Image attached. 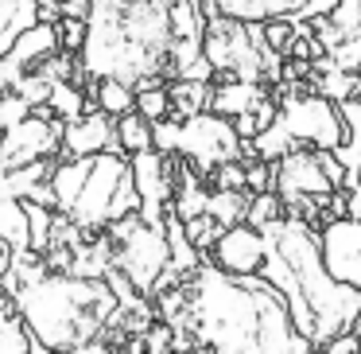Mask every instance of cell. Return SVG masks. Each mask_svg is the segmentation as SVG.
Returning a JSON list of instances; mask_svg holds the SVG:
<instances>
[{"label": "cell", "instance_id": "obj_1", "mask_svg": "<svg viewBox=\"0 0 361 354\" xmlns=\"http://www.w3.org/2000/svg\"><path fill=\"white\" fill-rule=\"evenodd\" d=\"M206 0H90L78 63L86 78H117L133 90L156 82H214L202 55Z\"/></svg>", "mask_w": 361, "mask_h": 354}, {"label": "cell", "instance_id": "obj_2", "mask_svg": "<svg viewBox=\"0 0 361 354\" xmlns=\"http://www.w3.org/2000/svg\"><path fill=\"white\" fill-rule=\"evenodd\" d=\"M190 319L214 354H311L283 296L264 276H229L218 265L190 276Z\"/></svg>", "mask_w": 361, "mask_h": 354}, {"label": "cell", "instance_id": "obj_3", "mask_svg": "<svg viewBox=\"0 0 361 354\" xmlns=\"http://www.w3.org/2000/svg\"><path fill=\"white\" fill-rule=\"evenodd\" d=\"M264 281L283 296L291 323L311 346H326L334 335L353 331L361 312V292L334 281L322 261L319 234L303 218H276L264 226Z\"/></svg>", "mask_w": 361, "mask_h": 354}, {"label": "cell", "instance_id": "obj_4", "mask_svg": "<svg viewBox=\"0 0 361 354\" xmlns=\"http://www.w3.org/2000/svg\"><path fill=\"white\" fill-rule=\"evenodd\" d=\"M117 312L121 300L113 296L105 276L43 273L16 292V315L24 319L27 335L51 354H66L102 338Z\"/></svg>", "mask_w": 361, "mask_h": 354}, {"label": "cell", "instance_id": "obj_5", "mask_svg": "<svg viewBox=\"0 0 361 354\" xmlns=\"http://www.w3.org/2000/svg\"><path fill=\"white\" fill-rule=\"evenodd\" d=\"M345 141V121L338 102L326 94H288L276 105V117L264 133L252 136L260 160H280L291 148H326L334 152Z\"/></svg>", "mask_w": 361, "mask_h": 354}, {"label": "cell", "instance_id": "obj_6", "mask_svg": "<svg viewBox=\"0 0 361 354\" xmlns=\"http://www.w3.org/2000/svg\"><path fill=\"white\" fill-rule=\"evenodd\" d=\"M125 214H140L133 164H128L125 152H97V156H90L86 183H82V191L66 218L82 234H94V230H105L109 222L125 218Z\"/></svg>", "mask_w": 361, "mask_h": 354}, {"label": "cell", "instance_id": "obj_7", "mask_svg": "<svg viewBox=\"0 0 361 354\" xmlns=\"http://www.w3.org/2000/svg\"><path fill=\"white\" fill-rule=\"evenodd\" d=\"M202 55L214 66V74H226V78L264 82V74L280 71V59L264 40V24H241L221 12L206 16Z\"/></svg>", "mask_w": 361, "mask_h": 354}, {"label": "cell", "instance_id": "obj_8", "mask_svg": "<svg viewBox=\"0 0 361 354\" xmlns=\"http://www.w3.org/2000/svg\"><path fill=\"white\" fill-rule=\"evenodd\" d=\"M109 242H113V265L133 281L136 292H159L164 276L171 273V245L167 230L144 222L140 214L109 222Z\"/></svg>", "mask_w": 361, "mask_h": 354}, {"label": "cell", "instance_id": "obj_9", "mask_svg": "<svg viewBox=\"0 0 361 354\" xmlns=\"http://www.w3.org/2000/svg\"><path fill=\"white\" fill-rule=\"evenodd\" d=\"M276 195L283 206L326 203L334 191L345 187V167L326 148H291L276 160Z\"/></svg>", "mask_w": 361, "mask_h": 354}, {"label": "cell", "instance_id": "obj_10", "mask_svg": "<svg viewBox=\"0 0 361 354\" xmlns=\"http://www.w3.org/2000/svg\"><path fill=\"white\" fill-rule=\"evenodd\" d=\"M175 156L190 160V167L202 175H210L214 167L229 164V160L245 156V141L233 129V121L221 117L214 110H202L195 117L179 121V144H175Z\"/></svg>", "mask_w": 361, "mask_h": 354}, {"label": "cell", "instance_id": "obj_11", "mask_svg": "<svg viewBox=\"0 0 361 354\" xmlns=\"http://www.w3.org/2000/svg\"><path fill=\"white\" fill-rule=\"evenodd\" d=\"M63 129H66V121H59L47 105L32 110L24 121L4 129V141H0V172L35 164V160H51L55 152H63Z\"/></svg>", "mask_w": 361, "mask_h": 354}, {"label": "cell", "instance_id": "obj_12", "mask_svg": "<svg viewBox=\"0 0 361 354\" xmlns=\"http://www.w3.org/2000/svg\"><path fill=\"white\" fill-rule=\"evenodd\" d=\"M128 164H133V183L136 195H140V218L152 222V226H164L175 199V172L167 164V156L159 148H148L128 156Z\"/></svg>", "mask_w": 361, "mask_h": 354}, {"label": "cell", "instance_id": "obj_13", "mask_svg": "<svg viewBox=\"0 0 361 354\" xmlns=\"http://www.w3.org/2000/svg\"><path fill=\"white\" fill-rule=\"evenodd\" d=\"M338 0H206V16L221 12L229 20H241V24H268V20H322L334 12Z\"/></svg>", "mask_w": 361, "mask_h": 354}, {"label": "cell", "instance_id": "obj_14", "mask_svg": "<svg viewBox=\"0 0 361 354\" xmlns=\"http://www.w3.org/2000/svg\"><path fill=\"white\" fill-rule=\"evenodd\" d=\"M319 245L330 276L361 292V218H330L319 234Z\"/></svg>", "mask_w": 361, "mask_h": 354}, {"label": "cell", "instance_id": "obj_15", "mask_svg": "<svg viewBox=\"0 0 361 354\" xmlns=\"http://www.w3.org/2000/svg\"><path fill=\"white\" fill-rule=\"evenodd\" d=\"M214 265L229 276H257L264 269V230L249 226V222H237V226H226L214 242Z\"/></svg>", "mask_w": 361, "mask_h": 354}, {"label": "cell", "instance_id": "obj_16", "mask_svg": "<svg viewBox=\"0 0 361 354\" xmlns=\"http://www.w3.org/2000/svg\"><path fill=\"white\" fill-rule=\"evenodd\" d=\"M97 152H121L117 148V117L105 110H86L82 117L66 121L63 129V156H97Z\"/></svg>", "mask_w": 361, "mask_h": 354}, {"label": "cell", "instance_id": "obj_17", "mask_svg": "<svg viewBox=\"0 0 361 354\" xmlns=\"http://www.w3.org/2000/svg\"><path fill=\"white\" fill-rule=\"evenodd\" d=\"M55 51H59V32H55V24H47V20L32 24L16 43H12L8 55L0 59V63H4V74H8V86H16V82L24 78L27 71H39V66L47 63Z\"/></svg>", "mask_w": 361, "mask_h": 354}, {"label": "cell", "instance_id": "obj_18", "mask_svg": "<svg viewBox=\"0 0 361 354\" xmlns=\"http://www.w3.org/2000/svg\"><path fill=\"white\" fill-rule=\"evenodd\" d=\"M210 110L233 121V117H241V113H268V110H276V105L268 102L264 82L226 78V82H218V86H214V94H210Z\"/></svg>", "mask_w": 361, "mask_h": 354}, {"label": "cell", "instance_id": "obj_19", "mask_svg": "<svg viewBox=\"0 0 361 354\" xmlns=\"http://www.w3.org/2000/svg\"><path fill=\"white\" fill-rule=\"evenodd\" d=\"M342 110V121H345V141L334 148L338 164L345 167V187L350 191L353 183L361 179V98H350V102H338Z\"/></svg>", "mask_w": 361, "mask_h": 354}, {"label": "cell", "instance_id": "obj_20", "mask_svg": "<svg viewBox=\"0 0 361 354\" xmlns=\"http://www.w3.org/2000/svg\"><path fill=\"white\" fill-rule=\"evenodd\" d=\"M39 24V4L35 0H0V59L12 51V43Z\"/></svg>", "mask_w": 361, "mask_h": 354}, {"label": "cell", "instance_id": "obj_21", "mask_svg": "<svg viewBox=\"0 0 361 354\" xmlns=\"http://www.w3.org/2000/svg\"><path fill=\"white\" fill-rule=\"evenodd\" d=\"M167 94H171V117H195V113L210 110V82H195V78H175L167 82Z\"/></svg>", "mask_w": 361, "mask_h": 354}, {"label": "cell", "instance_id": "obj_22", "mask_svg": "<svg viewBox=\"0 0 361 354\" xmlns=\"http://www.w3.org/2000/svg\"><path fill=\"white\" fill-rule=\"evenodd\" d=\"M94 86V105L105 110L109 117H125V113L136 110V90L128 82H117V78H90Z\"/></svg>", "mask_w": 361, "mask_h": 354}, {"label": "cell", "instance_id": "obj_23", "mask_svg": "<svg viewBox=\"0 0 361 354\" xmlns=\"http://www.w3.org/2000/svg\"><path fill=\"white\" fill-rule=\"evenodd\" d=\"M117 148L125 152V156H136V152L156 148V144H152V121L144 117L140 110L117 117Z\"/></svg>", "mask_w": 361, "mask_h": 354}, {"label": "cell", "instance_id": "obj_24", "mask_svg": "<svg viewBox=\"0 0 361 354\" xmlns=\"http://www.w3.org/2000/svg\"><path fill=\"white\" fill-rule=\"evenodd\" d=\"M249 199L252 191H210V203H206V214L210 218H218V226H237V222H245V214H249Z\"/></svg>", "mask_w": 361, "mask_h": 354}, {"label": "cell", "instance_id": "obj_25", "mask_svg": "<svg viewBox=\"0 0 361 354\" xmlns=\"http://www.w3.org/2000/svg\"><path fill=\"white\" fill-rule=\"evenodd\" d=\"M47 110L55 113L59 121H74L90 110L86 105V94H82L74 82H51V98H47Z\"/></svg>", "mask_w": 361, "mask_h": 354}, {"label": "cell", "instance_id": "obj_26", "mask_svg": "<svg viewBox=\"0 0 361 354\" xmlns=\"http://www.w3.org/2000/svg\"><path fill=\"white\" fill-rule=\"evenodd\" d=\"M276 218H283V199L276 195V191H257V195L249 199V214H245V222L257 230L272 226Z\"/></svg>", "mask_w": 361, "mask_h": 354}, {"label": "cell", "instance_id": "obj_27", "mask_svg": "<svg viewBox=\"0 0 361 354\" xmlns=\"http://www.w3.org/2000/svg\"><path fill=\"white\" fill-rule=\"evenodd\" d=\"M136 110L156 125V121L171 117V94H167V82H156V86L136 90Z\"/></svg>", "mask_w": 361, "mask_h": 354}, {"label": "cell", "instance_id": "obj_28", "mask_svg": "<svg viewBox=\"0 0 361 354\" xmlns=\"http://www.w3.org/2000/svg\"><path fill=\"white\" fill-rule=\"evenodd\" d=\"M32 343L35 338L27 335V327H24L20 315L0 319V354H32Z\"/></svg>", "mask_w": 361, "mask_h": 354}, {"label": "cell", "instance_id": "obj_29", "mask_svg": "<svg viewBox=\"0 0 361 354\" xmlns=\"http://www.w3.org/2000/svg\"><path fill=\"white\" fill-rule=\"evenodd\" d=\"M183 230H187V237L195 242V249H198V253H202V249H214V242H218V234H221L218 218H210V214L187 218V222H183Z\"/></svg>", "mask_w": 361, "mask_h": 354}, {"label": "cell", "instance_id": "obj_30", "mask_svg": "<svg viewBox=\"0 0 361 354\" xmlns=\"http://www.w3.org/2000/svg\"><path fill=\"white\" fill-rule=\"evenodd\" d=\"M55 32H59V47L71 51V55H78L82 43H86V20H78V16H59V20H55Z\"/></svg>", "mask_w": 361, "mask_h": 354}, {"label": "cell", "instance_id": "obj_31", "mask_svg": "<svg viewBox=\"0 0 361 354\" xmlns=\"http://www.w3.org/2000/svg\"><path fill=\"white\" fill-rule=\"evenodd\" d=\"M214 187L218 191H249V183H245V167H241V160H229V164H221V167H214Z\"/></svg>", "mask_w": 361, "mask_h": 354}, {"label": "cell", "instance_id": "obj_32", "mask_svg": "<svg viewBox=\"0 0 361 354\" xmlns=\"http://www.w3.org/2000/svg\"><path fill=\"white\" fill-rule=\"evenodd\" d=\"M330 24L338 28H361V0H338L330 12Z\"/></svg>", "mask_w": 361, "mask_h": 354}, {"label": "cell", "instance_id": "obj_33", "mask_svg": "<svg viewBox=\"0 0 361 354\" xmlns=\"http://www.w3.org/2000/svg\"><path fill=\"white\" fill-rule=\"evenodd\" d=\"M268 160H260V164H249L245 167V183H249V191L252 195H257V191H268L276 183V172H268Z\"/></svg>", "mask_w": 361, "mask_h": 354}, {"label": "cell", "instance_id": "obj_34", "mask_svg": "<svg viewBox=\"0 0 361 354\" xmlns=\"http://www.w3.org/2000/svg\"><path fill=\"white\" fill-rule=\"evenodd\" d=\"M361 350V335L357 331H342L326 343V354H357Z\"/></svg>", "mask_w": 361, "mask_h": 354}, {"label": "cell", "instance_id": "obj_35", "mask_svg": "<svg viewBox=\"0 0 361 354\" xmlns=\"http://www.w3.org/2000/svg\"><path fill=\"white\" fill-rule=\"evenodd\" d=\"M167 338H171V327H167V323H159V327L148 331V338H144V343H148L152 354H167Z\"/></svg>", "mask_w": 361, "mask_h": 354}, {"label": "cell", "instance_id": "obj_36", "mask_svg": "<svg viewBox=\"0 0 361 354\" xmlns=\"http://www.w3.org/2000/svg\"><path fill=\"white\" fill-rule=\"evenodd\" d=\"M35 4H39V20H47V24L63 16V0H35Z\"/></svg>", "mask_w": 361, "mask_h": 354}, {"label": "cell", "instance_id": "obj_37", "mask_svg": "<svg viewBox=\"0 0 361 354\" xmlns=\"http://www.w3.org/2000/svg\"><path fill=\"white\" fill-rule=\"evenodd\" d=\"M345 214H350V218H361V179L345 191Z\"/></svg>", "mask_w": 361, "mask_h": 354}, {"label": "cell", "instance_id": "obj_38", "mask_svg": "<svg viewBox=\"0 0 361 354\" xmlns=\"http://www.w3.org/2000/svg\"><path fill=\"white\" fill-rule=\"evenodd\" d=\"M66 354H113V350L102 343V338H94V343H86V346H74V350H66Z\"/></svg>", "mask_w": 361, "mask_h": 354}, {"label": "cell", "instance_id": "obj_39", "mask_svg": "<svg viewBox=\"0 0 361 354\" xmlns=\"http://www.w3.org/2000/svg\"><path fill=\"white\" fill-rule=\"evenodd\" d=\"M12 257H16V249H12V245L4 242V237H0V276H4V273L12 269Z\"/></svg>", "mask_w": 361, "mask_h": 354}, {"label": "cell", "instance_id": "obj_40", "mask_svg": "<svg viewBox=\"0 0 361 354\" xmlns=\"http://www.w3.org/2000/svg\"><path fill=\"white\" fill-rule=\"evenodd\" d=\"M353 331H357V335H361V312H357V323H353Z\"/></svg>", "mask_w": 361, "mask_h": 354}, {"label": "cell", "instance_id": "obj_41", "mask_svg": "<svg viewBox=\"0 0 361 354\" xmlns=\"http://www.w3.org/2000/svg\"><path fill=\"white\" fill-rule=\"evenodd\" d=\"M0 141H4V129H0Z\"/></svg>", "mask_w": 361, "mask_h": 354}, {"label": "cell", "instance_id": "obj_42", "mask_svg": "<svg viewBox=\"0 0 361 354\" xmlns=\"http://www.w3.org/2000/svg\"><path fill=\"white\" fill-rule=\"evenodd\" d=\"M357 78H361V71H357Z\"/></svg>", "mask_w": 361, "mask_h": 354}, {"label": "cell", "instance_id": "obj_43", "mask_svg": "<svg viewBox=\"0 0 361 354\" xmlns=\"http://www.w3.org/2000/svg\"><path fill=\"white\" fill-rule=\"evenodd\" d=\"M322 354H326V350H322Z\"/></svg>", "mask_w": 361, "mask_h": 354}]
</instances>
